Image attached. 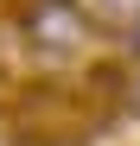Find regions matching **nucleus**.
Here are the masks:
<instances>
[{"instance_id":"f257e3e1","label":"nucleus","mask_w":140,"mask_h":146,"mask_svg":"<svg viewBox=\"0 0 140 146\" xmlns=\"http://www.w3.org/2000/svg\"><path fill=\"white\" fill-rule=\"evenodd\" d=\"M19 32L38 51H83L89 32H96V19L77 0H19Z\"/></svg>"},{"instance_id":"f03ea898","label":"nucleus","mask_w":140,"mask_h":146,"mask_svg":"<svg viewBox=\"0 0 140 146\" xmlns=\"http://www.w3.org/2000/svg\"><path fill=\"white\" fill-rule=\"evenodd\" d=\"M134 108H140V83H134Z\"/></svg>"}]
</instances>
